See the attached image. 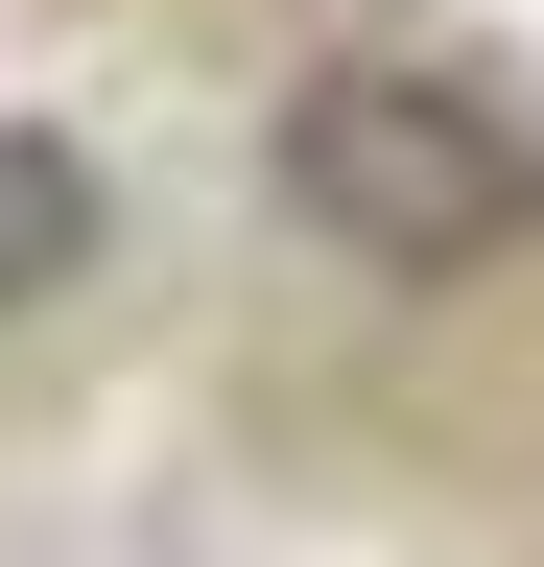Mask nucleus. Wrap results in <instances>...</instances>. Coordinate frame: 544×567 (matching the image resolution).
I'll return each instance as SVG.
<instances>
[{"label":"nucleus","instance_id":"nucleus-1","mask_svg":"<svg viewBox=\"0 0 544 567\" xmlns=\"http://www.w3.org/2000/svg\"><path fill=\"white\" fill-rule=\"evenodd\" d=\"M260 189H285V237L356 260V284H497V260L544 237V142L473 95V71H427V48H331V71H285Z\"/></svg>","mask_w":544,"mask_h":567},{"label":"nucleus","instance_id":"nucleus-2","mask_svg":"<svg viewBox=\"0 0 544 567\" xmlns=\"http://www.w3.org/2000/svg\"><path fill=\"white\" fill-rule=\"evenodd\" d=\"M95 260H119V189H95V142H72V118H0V331H24V308H72Z\"/></svg>","mask_w":544,"mask_h":567}]
</instances>
